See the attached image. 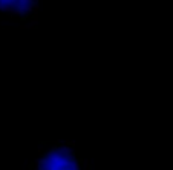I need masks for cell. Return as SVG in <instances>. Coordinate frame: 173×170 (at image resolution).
Segmentation results:
<instances>
[{"mask_svg": "<svg viewBox=\"0 0 173 170\" xmlns=\"http://www.w3.org/2000/svg\"><path fill=\"white\" fill-rule=\"evenodd\" d=\"M34 170H80V161L72 145L54 142L41 150Z\"/></svg>", "mask_w": 173, "mask_h": 170, "instance_id": "6da1fadb", "label": "cell"}, {"mask_svg": "<svg viewBox=\"0 0 173 170\" xmlns=\"http://www.w3.org/2000/svg\"><path fill=\"white\" fill-rule=\"evenodd\" d=\"M0 12L8 14L21 28L38 26V0H0Z\"/></svg>", "mask_w": 173, "mask_h": 170, "instance_id": "7a4b0ae2", "label": "cell"}]
</instances>
